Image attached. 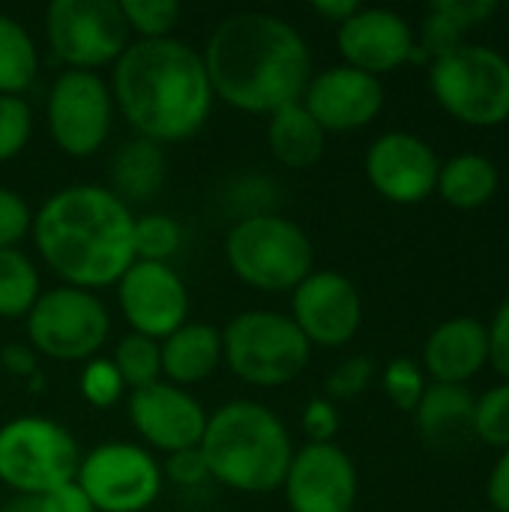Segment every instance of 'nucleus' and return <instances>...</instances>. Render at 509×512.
<instances>
[{"label": "nucleus", "instance_id": "9", "mask_svg": "<svg viewBox=\"0 0 509 512\" xmlns=\"http://www.w3.org/2000/svg\"><path fill=\"white\" fill-rule=\"evenodd\" d=\"M111 318L93 291L51 288L27 312V336L51 360H90L108 339Z\"/></svg>", "mask_w": 509, "mask_h": 512}, {"label": "nucleus", "instance_id": "28", "mask_svg": "<svg viewBox=\"0 0 509 512\" xmlns=\"http://www.w3.org/2000/svg\"><path fill=\"white\" fill-rule=\"evenodd\" d=\"M114 369L120 372L123 384L132 390H144L159 381L162 375V360H159V342L147 339L141 333H129L117 342L114 351Z\"/></svg>", "mask_w": 509, "mask_h": 512}, {"label": "nucleus", "instance_id": "43", "mask_svg": "<svg viewBox=\"0 0 509 512\" xmlns=\"http://www.w3.org/2000/svg\"><path fill=\"white\" fill-rule=\"evenodd\" d=\"M486 498L495 512H509V450H504L486 480Z\"/></svg>", "mask_w": 509, "mask_h": 512}, {"label": "nucleus", "instance_id": "22", "mask_svg": "<svg viewBox=\"0 0 509 512\" xmlns=\"http://www.w3.org/2000/svg\"><path fill=\"white\" fill-rule=\"evenodd\" d=\"M162 375L174 387L210 378L222 360V333L210 324H183L159 345Z\"/></svg>", "mask_w": 509, "mask_h": 512}, {"label": "nucleus", "instance_id": "40", "mask_svg": "<svg viewBox=\"0 0 509 512\" xmlns=\"http://www.w3.org/2000/svg\"><path fill=\"white\" fill-rule=\"evenodd\" d=\"M486 330H489V363L504 378V384H509V297L498 306Z\"/></svg>", "mask_w": 509, "mask_h": 512}, {"label": "nucleus", "instance_id": "47", "mask_svg": "<svg viewBox=\"0 0 509 512\" xmlns=\"http://www.w3.org/2000/svg\"><path fill=\"white\" fill-rule=\"evenodd\" d=\"M489 512H495V510H489Z\"/></svg>", "mask_w": 509, "mask_h": 512}, {"label": "nucleus", "instance_id": "3", "mask_svg": "<svg viewBox=\"0 0 509 512\" xmlns=\"http://www.w3.org/2000/svg\"><path fill=\"white\" fill-rule=\"evenodd\" d=\"M114 96L141 138L186 141L210 117L213 87L204 57L180 39H141L114 63Z\"/></svg>", "mask_w": 509, "mask_h": 512}, {"label": "nucleus", "instance_id": "31", "mask_svg": "<svg viewBox=\"0 0 509 512\" xmlns=\"http://www.w3.org/2000/svg\"><path fill=\"white\" fill-rule=\"evenodd\" d=\"M120 12L129 30L141 33L144 39H165L180 21L177 0H123Z\"/></svg>", "mask_w": 509, "mask_h": 512}, {"label": "nucleus", "instance_id": "2", "mask_svg": "<svg viewBox=\"0 0 509 512\" xmlns=\"http://www.w3.org/2000/svg\"><path fill=\"white\" fill-rule=\"evenodd\" d=\"M135 219L111 189L78 183L51 195L33 216V240L45 264L69 288H108L135 264Z\"/></svg>", "mask_w": 509, "mask_h": 512}, {"label": "nucleus", "instance_id": "29", "mask_svg": "<svg viewBox=\"0 0 509 512\" xmlns=\"http://www.w3.org/2000/svg\"><path fill=\"white\" fill-rule=\"evenodd\" d=\"M180 225L171 216L150 213L135 219L132 228V243H135V261H156L168 264V258L180 249Z\"/></svg>", "mask_w": 509, "mask_h": 512}, {"label": "nucleus", "instance_id": "45", "mask_svg": "<svg viewBox=\"0 0 509 512\" xmlns=\"http://www.w3.org/2000/svg\"><path fill=\"white\" fill-rule=\"evenodd\" d=\"M3 360H6V366L15 369V372H30V369H33L30 354H27L24 348H6V351H3Z\"/></svg>", "mask_w": 509, "mask_h": 512}, {"label": "nucleus", "instance_id": "20", "mask_svg": "<svg viewBox=\"0 0 509 512\" xmlns=\"http://www.w3.org/2000/svg\"><path fill=\"white\" fill-rule=\"evenodd\" d=\"M489 363V330L477 318L459 315L438 324L423 345V366L435 384L471 381Z\"/></svg>", "mask_w": 509, "mask_h": 512}, {"label": "nucleus", "instance_id": "34", "mask_svg": "<svg viewBox=\"0 0 509 512\" xmlns=\"http://www.w3.org/2000/svg\"><path fill=\"white\" fill-rule=\"evenodd\" d=\"M33 132L30 105L21 96H0V162L18 156Z\"/></svg>", "mask_w": 509, "mask_h": 512}, {"label": "nucleus", "instance_id": "30", "mask_svg": "<svg viewBox=\"0 0 509 512\" xmlns=\"http://www.w3.org/2000/svg\"><path fill=\"white\" fill-rule=\"evenodd\" d=\"M474 438L501 453L509 450V384L486 390L474 405Z\"/></svg>", "mask_w": 509, "mask_h": 512}, {"label": "nucleus", "instance_id": "18", "mask_svg": "<svg viewBox=\"0 0 509 512\" xmlns=\"http://www.w3.org/2000/svg\"><path fill=\"white\" fill-rule=\"evenodd\" d=\"M300 102L324 132H354L381 114L384 84L381 78L342 63L318 72Z\"/></svg>", "mask_w": 509, "mask_h": 512}, {"label": "nucleus", "instance_id": "14", "mask_svg": "<svg viewBox=\"0 0 509 512\" xmlns=\"http://www.w3.org/2000/svg\"><path fill=\"white\" fill-rule=\"evenodd\" d=\"M441 159L429 141L414 132H387L366 153V177L372 189L402 207L435 195Z\"/></svg>", "mask_w": 509, "mask_h": 512}, {"label": "nucleus", "instance_id": "41", "mask_svg": "<svg viewBox=\"0 0 509 512\" xmlns=\"http://www.w3.org/2000/svg\"><path fill=\"white\" fill-rule=\"evenodd\" d=\"M435 9H441L447 18H453L462 30H468V27H477V24H483L492 12H495V3H483V0H438V3H432Z\"/></svg>", "mask_w": 509, "mask_h": 512}, {"label": "nucleus", "instance_id": "13", "mask_svg": "<svg viewBox=\"0 0 509 512\" xmlns=\"http://www.w3.org/2000/svg\"><path fill=\"white\" fill-rule=\"evenodd\" d=\"M291 321L309 339V345L342 348L348 345L363 321V300L354 282L336 270H312L294 288Z\"/></svg>", "mask_w": 509, "mask_h": 512}, {"label": "nucleus", "instance_id": "36", "mask_svg": "<svg viewBox=\"0 0 509 512\" xmlns=\"http://www.w3.org/2000/svg\"><path fill=\"white\" fill-rule=\"evenodd\" d=\"M375 378V366L369 357H351L342 366L333 369V375L327 378V399L330 402H342V399H354L360 393H366V387Z\"/></svg>", "mask_w": 509, "mask_h": 512}, {"label": "nucleus", "instance_id": "42", "mask_svg": "<svg viewBox=\"0 0 509 512\" xmlns=\"http://www.w3.org/2000/svg\"><path fill=\"white\" fill-rule=\"evenodd\" d=\"M39 507H42V512H96L93 504H90V498L81 492V486L75 480L66 483V486L51 489L48 495H42Z\"/></svg>", "mask_w": 509, "mask_h": 512}, {"label": "nucleus", "instance_id": "23", "mask_svg": "<svg viewBox=\"0 0 509 512\" xmlns=\"http://www.w3.org/2000/svg\"><path fill=\"white\" fill-rule=\"evenodd\" d=\"M267 144L282 165L309 168L321 159L324 144H327V132L303 108V102H294V105H285L276 114H270Z\"/></svg>", "mask_w": 509, "mask_h": 512}, {"label": "nucleus", "instance_id": "33", "mask_svg": "<svg viewBox=\"0 0 509 512\" xmlns=\"http://www.w3.org/2000/svg\"><path fill=\"white\" fill-rule=\"evenodd\" d=\"M381 384H384L387 399H390L396 408H402V411H414V408L420 405L423 393H426L423 369H420L414 360H408V357H396V360L384 369Z\"/></svg>", "mask_w": 509, "mask_h": 512}, {"label": "nucleus", "instance_id": "10", "mask_svg": "<svg viewBox=\"0 0 509 512\" xmlns=\"http://www.w3.org/2000/svg\"><path fill=\"white\" fill-rule=\"evenodd\" d=\"M45 33L57 60L93 72L129 48V24L114 0H54L45 12Z\"/></svg>", "mask_w": 509, "mask_h": 512}, {"label": "nucleus", "instance_id": "4", "mask_svg": "<svg viewBox=\"0 0 509 512\" xmlns=\"http://www.w3.org/2000/svg\"><path fill=\"white\" fill-rule=\"evenodd\" d=\"M201 453L213 480L234 492L264 495L282 489L294 447L282 420L258 402H228L201 438Z\"/></svg>", "mask_w": 509, "mask_h": 512}, {"label": "nucleus", "instance_id": "11", "mask_svg": "<svg viewBox=\"0 0 509 512\" xmlns=\"http://www.w3.org/2000/svg\"><path fill=\"white\" fill-rule=\"evenodd\" d=\"M75 483L96 512H144L159 498L162 471L144 447L111 441L81 459Z\"/></svg>", "mask_w": 509, "mask_h": 512}, {"label": "nucleus", "instance_id": "15", "mask_svg": "<svg viewBox=\"0 0 509 512\" xmlns=\"http://www.w3.org/2000/svg\"><path fill=\"white\" fill-rule=\"evenodd\" d=\"M117 300L132 333L147 339H168L186 324L189 294L171 264L135 261L117 282Z\"/></svg>", "mask_w": 509, "mask_h": 512}, {"label": "nucleus", "instance_id": "26", "mask_svg": "<svg viewBox=\"0 0 509 512\" xmlns=\"http://www.w3.org/2000/svg\"><path fill=\"white\" fill-rule=\"evenodd\" d=\"M39 72V54L30 33L0 12V96H21Z\"/></svg>", "mask_w": 509, "mask_h": 512}, {"label": "nucleus", "instance_id": "19", "mask_svg": "<svg viewBox=\"0 0 509 512\" xmlns=\"http://www.w3.org/2000/svg\"><path fill=\"white\" fill-rule=\"evenodd\" d=\"M129 420L150 447L168 456L201 447V438L207 429V414L201 402L192 399L183 387L162 384V381L144 390H132Z\"/></svg>", "mask_w": 509, "mask_h": 512}, {"label": "nucleus", "instance_id": "17", "mask_svg": "<svg viewBox=\"0 0 509 512\" xmlns=\"http://www.w3.org/2000/svg\"><path fill=\"white\" fill-rule=\"evenodd\" d=\"M336 42L345 66H354L375 78L411 63L417 48L414 27L399 12L381 6H360L348 21L339 24Z\"/></svg>", "mask_w": 509, "mask_h": 512}, {"label": "nucleus", "instance_id": "27", "mask_svg": "<svg viewBox=\"0 0 509 512\" xmlns=\"http://www.w3.org/2000/svg\"><path fill=\"white\" fill-rule=\"evenodd\" d=\"M39 300V273L18 249H0V318H27Z\"/></svg>", "mask_w": 509, "mask_h": 512}, {"label": "nucleus", "instance_id": "1", "mask_svg": "<svg viewBox=\"0 0 509 512\" xmlns=\"http://www.w3.org/2000/svg\"><path fill=\"white\" fill-rule=\"evenodd\" d=\"M204 69L213 96L246 114H276L303 99L312 81L306 39L267 12L225 18L207 39Z\"/></svg>", "mask_w": 509, "mask_h": 512}, {"label": "nucleus", "instance_id": "32", "mask_svg": "<svg viewBox=\"0 0 509 512\" xmlns=\"http://www.w3.org/2000/svg\"><path fill=\"white\" fill-rule=\"evenodd\" d=\"M462 45H465V30L453 18H447L441 9L429 6V12L423 18V27H420V42H417L411 60H432L435 63V60L453 54Z\"/></svg>", "mask_w": 509, "mask_h": 512}, {"label": "nucleus", "instance_id": "39", "mask_svg": "<svg viewBox=\"0 0 509 512\" xmlns=\"http://www.w3.org/2000/svg\"><path fill=\"white\" fill-rule=\"evenodd\" d=\"M303 432L309 435V444H333V435L339 432V411L330 399H312L303 411Z\"/></svg>", "mask_w": 509, "mask_h": 512}, {"label": "nucleus", "instance_id": "44", "mask_svg": "<svg viewBox=\"0 0 509 512\" xmlns=\"http://www.w3.org/2000/svg\"><path fill=\"white\" fill-rule=\"evenodd\" d=\"M312 9H315L321 18H327V21H333V24H342V21H348V18L360 9V3H357V0H315Z\"/></svg>", "mask_w": 509, "mask_h": 512}, {"label": "nucleus", "instance_id": "35", "mask_svg": "<svg viewBox=\"0 0 509 512\" xmlns=\"http://www.w3.org/2000/svg\"><path fill=\"white\" fill-rule=\"evenodd\" d=\"M123 378L111 360H90L81 372V396L93 408H111L123 396Z\"/></svg>", "mask_w": 509, "mask_h": 512}, {"label": "nucleus", "instance_id": "6", "mask_svg": "<svg viewBox=\"0 0 509 512\" xmlns=\"http://www.w3.org/2000/svg\"><path fill=\"white\" fill-rule=\"evenodd\" d=\"M435 102L465 126L492 129L509 120V60L486 45L465 42L429 66Z\"/></svg>", "mask_w": 509, "mask_h": 512}, {"label": "nucleus", "instance_id": "16", "mask_svg": "<svg viewBox=\"0 0 509 512\" xmlns=\"http://www.w3.org/2000/svg\"><path fill=\"white\" fill-rule=\"evenodd\" d=\"M282 489L291 512H351L357 501V468L336 444H306L294 453Z\"/></svg>", "mask_w": 509, "mask_h": 512}, {"label": "nucleus", "instance_id": "46", "mask_svg": "<svg viewBox=\"0 0 509 512\" xmlns=\"http://www.w3.org/2000/svg\"><path fill=\"white\" fill-rule=\"evenodd\" d=\"M3 512H42L39 507V498H30V495H18V498H12Z\"/></svg>", "mask_w": 509, "mask_h": 512}, {"label": "nucleus", "instance_id": "12", "mask_svg": "<svg viewBox=\"0 0 509 512\" xmlns=\"http://www.w3.org/2000/svg\"><path fill=\"white\" fill-rule=\"evenodd\" d=\"M48 129L66 156H93L111 132V93L105 81L96 72L66 69L51 84Z\"/></svg>", "mask_w": 509, "mask_h": 512}, {"label": "nucleus", "instance_id": "5", "mask_svg": "<svg viewBox=\"0 0 509 512\" xmlns=\"http://www.w3.org/2000/svg\"><path fill=\"white\" fill-rule=\"evenodd\" d=\"M225 255L240 282L267 294L294 291L315 261L306 231L276 213L240 219L228 234Z\"/></svg>", "mask_w": 509, "mask_h": 512}, {"label": "nucleus", "instance_id": "37", "mask_svg": "<svg viewBox=\"0 0 509 512\" xmlns=\"http://www.w3.org/2000/svg\"><path fill=\"white\" fill-rule=\"evenodd\" d=\"M33 228V213L27 201L0 186V249H15Z\"/></svg>", "mask_w": 509, "mask_h": 512}, {"label": "nucleus", "instance_id": "24", "mask_svg": "<svg viewBox=\"0 0 509 512\" xmlns=\"http://www.w3.org/2000/svg\"><path fill=\"white\" fill-rule=\"evenodd\" d=\"M498 165L483 153H459L441 162L435 192L456 210H477L489 204L498 192Z\"/></svg>", "mask_w": 509, "mask_h": 512}, {"label": "nucleus", "instance_id": "38", "mask_svg": "<svg viewBox=\"0 0 509 512\" xmlns=\"http://www.w3.org/2000/svg\"><path fill=\"white\" fill-rule=\"evenodd\" d=\"M165 474H168V480L174 486H183V489H195V486H201L210 477L201 447L171 453L168 462H165Z\"/></svg>", "mask_w": 509, "mask_h": 512}, {"label": "nucleus", "instance_id": "8", "mask_svg": "<svg viewBox=\"0 0 509 512\" xmlns=\"http://www.w3.org/2000/svg\"><path fill=\"white\" fill-rule=\"evenodd\" d=\"M81 453L75 438L54 420L18 417L0 426V483L18 495L42 498L75 480Z\"/></svg>", "mask_w": 509, "mask_h": 512}, {"label": "nucleus", "instance_id": "21", "mask_svg": "<svg viewBox=\"0 0 509 512\" xmlns=\"http://www.w3.org/2000/svg\"><path fill=\"white\" fill-rule=\"evenodd\" d=\"M474 405L477 396H471L468 387L429 384L420 405L414 408L423 441L438 450H453L474 438Z\"/></svg>", "mask_w": 509, "mask_h": 512}, {"label": "nucleus", "instance_id": "25", "mask_svg": "<svg viewBox=\"0 0 509 512\" xmlns=\"http://www.w3.org/2000/svg\"><path fill=\"white\" fill-rule=\"evenodd\" d=\"M111 180H114V195L132 198V201H147L162 189L165 180V153L159 144L147 138H135L123 144L114 156L111 165Z\"/></svg>", "mask_w": 509, "mask_h": 512}, {"label": "nucleus", "instance_id": "7", "mask_svg": "<svg viewBox=\"0 0 509 512\" xmlns=\"http://www.w3.org/2000/svg\"><path fill=\"white\" fill-rule=\"evenodd\" d=\"M312 345L291 321L279 312H243L222 333V357L237 378L252 387L291 384L309 363Z\"/></svg>", "mask_w": 509, "mask_h": 512}]
</instances>
